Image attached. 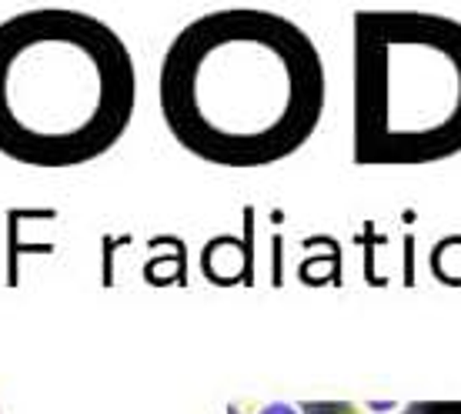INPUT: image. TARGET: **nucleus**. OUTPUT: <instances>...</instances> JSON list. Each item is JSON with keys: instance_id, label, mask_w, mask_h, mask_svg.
Returning a JSON list of instances; mask_svg holds the SVG:
<instances>
[{"instance_id": "7ed1b4c3", "label": "nucleus", "mask_w": 461, "mask_h": 414, "mask_svg": "<svg viewBox=\"0 0 461 414\" xmlns=\"http://www.w3.org/2000/svg\"><path fill=\"white\" fill-rule=\"evenodd\" d=\"M461 148V23L357 11L351 34V158L361 167L431 164Z\"/></svg>"}, {"instance_id": "f03ea898", "label": "nucleus", "mask_w": 461, "mask_h": 414, "mask_svg": "<svg viewBox=\"0 0 461 414\" xmlns=\"http://www.w3.org/2000/svg\"><path fill=\"white\" fill-rule=\"evenodd\" d=\"M138 107L131 47L94 14L44 7L0 23V154L81 167L127 134Z\"/></svg>"}, {"instance_id": "39448f33", "label": "nucleus", "mask_w": 461, "mask_h": 414, "mask_svg": "<svg viewBox=\"0 0 461 414\" xmlns=\"http://www.w3.org/2000/svg\"><path fill=\"white\" fill-rule=\"evenodd\" d=\"M345 414H388V411H381V408H348Z\"/></svg>"}, {"instance_id": "20e7f679", "label": "nucleus", "mask_w": 461, "mask_h": 414, "mask_svg": "<svg viewBox=\"0 0 461 414\" xmlns=\"http://www.w3.org/2000/svg\"><path fill=\"white\" fill-rule=\"evenodd\" d=\"M238 414H312V408L301 401H258V404H238Z\"/></svg>"}, {"instance_id": "f257e3e1", "label": "nucleus", "mask_w": 461, "mask_h": 414, "mask_svg": "<svg viewBox=\"0 0 461 414\" xmlns=\"http://www.w3.org/2000/svg\"><path fill=\"white\" fill-rule=\"evenodd\" d=\"M171 138L214 167H271L321 124L324 60L308 31L275 11L228 7L187 21L158 77Z\"/></svg>"}]
</instances>
